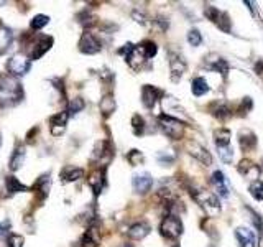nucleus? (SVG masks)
<instances>
[{
	"instance_id": "1",
	"label": "nucleus",
	"mask_w": 263,
	"mask_h": 247,
	"mask_svg": "<svg viewBox=\"0 0 263 247\" xmlns=\"http://www.w3.org/2000/svg\"><path fill=\"white\" fill-rule=\"evenodd\" d=\"M23 99V87L17 78H5L0 84V107L15 106Z\"/></svg>"
},
{
	"instance_id": "2",
	"label": "nucleus",
	"mask_w": 263,
	"mask_h": 247,
	"mask_svg": "<svg viewBox=\"0 0 263 247\" xmlns=\"http://www.w3.org/2000/svg\"><path fill=\"white\" fill-rule=\"evenodd\" d=\"M188 188H189V195L193 196V200L196 201L207 214L216 216L221 212V201H219V198L214 195V193L207 190H201V188H194V186H188Z\"/></svg>"
},
{
	"instance_id": "3",
	"label": "nucleus",
	"mask_w": 263,
	"mask_h": 247,
	"mask_svg": "<svg viewBox=\"0 0 263 247\" xmlns=\"http://www.w3.org/2000/svg\"><path fill=\"white\" fill-rule=\"evenodd\" d=\"M158 125L164 135L173 138V140H179L184 135V124L176 117L168 116V114H162L158 117Z\"/></svg>"
},
{
	"instance_id": "4",
	"label": "nucleus",
	"mask_w": 263,
	"mask_h": 247,
	"mask_svg": "<svg viewBox=\"0 0 263 247\" xmlns=\"http://www.w3.org/2000/svg\"><path fill=\"white\" fill-rule=\"evenodd\" d=\"M183 222L176 214H166L163 217L162 224H160V232L163 237L171 241H176L178 237H181L183 234Z\"/></svg>"
},
{
	"instance_id": "5",
	"label": "nucleus",
	"mask_w": 263,
	"mask_h": 247,
	"mask_svg": "<svg viewBox=\"0 0 263 247\" xmlns=\"http://www.w3.org/2000/svg\"><path fill=\"white\" fill-rule=\"evenodd\" d=\"M7 69L13 78L25 76V74L32 69V59L28 58L27 54L18 53V54H15V56H12L10 59H8Z\"/></svg>"
},
{
	"instance_id": "6",
	"label": "nucleus",
	"mask_w": 263,
	"mask_h": 247,
	"mask_svg": "<svg viewBox=\"0 0 263 247\" xmlns=\"http://www.w3.org/2000/svg\"><path fill=\"white\" fill-rule=\"evenodd\" d=\"M51 46H53V37H46V35L38 37L35 41L30 44L32 51H30V54H28V58L30 59H40Z\"/></svg>"
},
{
	"instance_id": "7",
	"label": "nucleus",
	"mask_w": 263,
	"mask_h": 247,
	"mask_svg": "<svg viewBox=\"0 0 263 247\" xmlns=\"http://www.w3.org/2000/svg\"><path fill=\"white\" fill-rule=\"evenodd\" d=\"M102 49V44L99 40L96 38V35L86 32L79 40V51L84 54H96Z\"/></svg>"
},
{
	"instance_id": "8",
	"label": "nucleus",
	"mask_w": 263,
	"mask_h": 247,
	"mask_svg": "<svg viewBox=\"0 0 263 247\" xmlns=\"http://www.w3.org/2000/svg\"><path fill=\"white\" fill-rule=\"evenodd\" d=\"M163 91L158 89L157 86H152V84H145L142 87V102L147 109H153L155 104L158 102V99L163 97Z\"/></svg>"
},
{
	"instance_id": "9",
	"label": "nucleus",
	"mask_w": 263,
	"mask_h": 247,
	"mask_svg": "<svg viewBox=\"0 0 263 247\" xmlns=\"http://www.w3.org/2000/svg\"><path fill=\"white\" fill-rule=\"evenodd\" d=\"M112 155H114V148H112L109 140L97 142V145L94 148V158H96L97 162L102 163V168L107 166V163L110 162Z\"/></svg>"
},
{
	"instance_id": "10",
	"label": "nucleus",
	"mask_w": 263,
	"mask_h": 247,
	"mask_svg": "<svg viewBox=\"0 0 263 247\" xmlns=\"http://www.w3.org/2000/svg\"><path fill=\"white\" fill-rule=\"evenodd\" d=\"M188 152L189 155H193L196 160H199L202 165L211 166L212 165V157L207 152V148H204L202 145H199L197 142H188Z\"/></svg>"
},
{
	"instance_id": "11",
	"label": "nucleus",
	"mask_w": 263,
	"mask_h": 247,
	"mask_svg": "<svg viewBox=\"0 0 263 247\" xmlns=\"http://www.w3.org/2000/svg\"><path fill=\"white\" fill-rule=\"evenodd\" d=\"M169 71H171V81L178 82L186 71V63L176 53H169Z\"/></svg>"
},
{
	"instance_id": "12",
	"label": "nucleus",
	"mask_w": 263,
	"mask_h": 247,
	"mask_svg": "<svg viewBox=\"0 0 263 247\" xmlns=\"http://www.w3.org/2000/svg\"><path fill=\"white\" fill-rule=\"evenodd\" d=\"M132 186H133L135 193H138V195H147L153 186V178L150 173H140V175L133 176Z\"/></svg>"
},
{
	"instance_id": "13",
	"label": "nucleus",
	"mask_w": 263,
	"mask_h": 247,
	"mask_svg": "<svg viewBox=\"0 0 263 247\" xmlns=\"http://www.w3.org/2000/svg\"><path fill=\"white\" fill-rule=\"evenodd\" d=\"M67 121H69V116H67L66 111H63L60 114H55L51 119H50V127H51V133L55 137H60L65 133L66 130V125H67Z\"/></svg>"
},
{
	"instance_id": "14",
	"label": "nucleus",
	"mask_w": 263,
	"mask_h": 247,
	"mask_svg": "<svg viewBox=\"0 0 263 247\" xmlns=\"http://www.w3.org/2000/svg\"><path fill=\"white\" fill-rule=\"evenodd\" d=\"M87 183L94 191V196H99L102 188L105 186V168H97L96 171H92L91 176L87 178Z\"/></svg>"
},
{
	"instance_id": "15",
	"label": "nucleus",
	"mask_w": 263,
	"mask_h": 247,
	"mask_svg": "<svg viewBox=\"0 0 263 247\" xmlns=\"http://www.w3.org/2000/svg\"><path fill=\"white\" fill-rule=\"evenodd\" d=\"M50 186H51V178H50V173H45V175H41L40 178H38L35 185L32 186V191H35V193H36L38 201L46 200L48 193H50Z\"/></svg>"
},
{
	"instance_id": "16",
	"label": "nucleus",
	"mask_w": 263,
	"mask_h": 247,
	"mask_svg": "<svg viewBox=\"0 0 263 247\" xmlns=\"http://www.w3.org/2000/svg\"><path fill=\"white\" fill-rule=\"evenodd\" d=\"M211 183H212L214 188H216L217 193H219V195H221L222 198H229V195H230V190H229V181H227L226 175H224L221 170H217V171L212 173Z\"/></svg>"
},
{
	"instance_id": "17",
	"label": "nucleus",
	"mask_w": 263,
	"mask_h": 247,
	"mask_svg": "<svg viewBox=\"0 0 263 247\" xmlns=\"http://www.w3.org/2000/svg\"><path fill=\"white\" fill-rule=\"evenodd\" d=\"M25 155H27L25 145H23L22 142H18L17 145H15V148H13V153H12V157H10V162H8V168H10L12 171L20 170L22 165H23V162H25Z\"/></svg>"
},
{
	"instance_id": "18",
	"label": "nucleus",
	"mask_w": 263,
	"mask_h": 247,
	"mask_svg": "<svg viewBox=\"0 0 263 247\" xmlns=\"http://www.w3.org/2000/svg\"><path fill=\"white\" fill-rule=\"evenodd\" d=\"M235 237L240 247H257V237L253 234V231H250L248 227H237Z\"/></svg>"
},
{
	"instance_id": "19",
	"label": "nucleus",
	"mask_w": 263,
	"mask_h": 247,
	"mask_svg": "<svg viewBox=\"0 0 263 247\" xmlns=\"http://www.w3.org/2000/svg\"><path fill=\"white\" fill-rule=\"evenodd\" d=\"M150 229H152V227H150L148 222L140 221V222H135V224H132L127 234H129L130 239H133V241H142V239H145V237L150 234Z\"/></svg>"
},
{
	"instance_id": "20",
	"label": "nucleus",
	"mask_w": 263,
	"mask_h": 247,
	"mask_svg": "<svg viewBox=\"0 0 263 247\" xmlns=\"http://www.w3.org/2000/svg\"><path fill=\"white\" fill-rule=\"evenodd\" d=\"M238 142H240V147L243 152L253 150V148L257 147V135L250 128H242V130L238 132Z\"/></svg>"
},
{
	"instance_id": "21",
	"label": "nucleus",
	"mask_w": 263,
	"mask_h": 247,
	"mask_svg": "<svg viewBox=\"0 0 263 247\" xmlns=\"http://www.w3.org/2000/svg\"><path fill=\"white\" fill-rule=\"evenodd\" d=\"M238 173H240L242 176H247L255 181L258 175H260V166L255 165V163L250 160H242L238 163Z\"/></svg>"
},
{
	"instance_id": "22",
	"label": "nucleus",
	"mask_w": 263,
	"mask_h": 247,
	"mask_svg": "<svg viewBox=\"0 0 263 247\" xmlns=\"http://www.w3.org/2000/svg\"><path fill=\"white\" fill-rule=\"evenodd\" d=\"M5 186H7V191L8 195H15V193H27V191H32L30 186L23 185V183L18 180L15 176H7L5 178Z\"/></svg>"
},
{
	"instance_id": "23",
	"label": "nucleus",
	"mask_w": 263,
	"mask_h": 247,
	"mask_svg": "<svg viewBox=\"0 0 263 247\" xmlns=\"http://www.w3.org/2000/svg\"><path fill=\"white\" fill-rule=\"evenodd\" d=\"M211 114L214 117H217L219 121H226L232 116V109L226 102H214L211 107Z\"/></svg>"
},
{
	"instance_id": "24",
	"label": "nucleus",
	"mask_w": 263,
	"mask_h": 247,
	"mask_svg": "<svg viewBox=\"0 0 263 247\" xmlns=\"http://www.w3.org/2000/svg\"><path fill=\"white\" fill-rule=\"evenodd\" d=\"M84 176V170L79 166H67L61 171V180L65 183H72L77 181L79 178Z\"/></svg>"
},
{
	"instance_id": "25",
	"label": "nucleus",
	"mask_w": 263,
	"mask_h": 247,
	"mask_svg": "<svg viewBox=\"0 0 263 247\" xmlns=\"http://www.w3.org/2000/svg\"><path fill=\"white\" fill-rule=\"evenodd\" d=\"M115 107H117V104H115V99L112 94H105V96L100 99L99 109H100L102 116H105V117L110 116V114L115 111Z\"/></svg>"
},
{
	"instance_id": "26",
	"label": "nucleus",
	"mask_w": 263,
	"mask_h": 247,
	"mask_svg": "<svg viewBox=\"0 0 263 247\" xmlns=\"http://www.w3.org/2000/svg\"><path fill=\"white\" fill-rule=\"evenodd\" d=\"M230 138H232V133L229 128H219V130L214 132V142H216L217 148L230 145Z\"/></svg>"
},
{
	"instance_id": "27",
	"label": "nucleus",
	"mask_w": 263,
	"mask_h": 247,
	"mask_svg": "<svg viewBox=\"0 0 263 247\" xmlns=\"http://www.w3.org/2000/svg\"><path fill=\"white\" fill-rule=\"evenodd\" d=\"M82 246L84 247H94L99 244V234H97V227L92 224L89 229L84 232V236H82Z\"/></svg>"
},
{
	"instance_id": "28",
	"label": "nucleus",
	"mask_w": 263,
	"mask_h": 247,
	"mask_svg": "<svg viewBox=\"0 0 263 247\" xmlns=\"http://www.w3.org/2000/svg\"><path fill=\"white\" fill-rule=\"evenodd\" d=\"M191 92L194 96L201 97L206 92H209V84L204 78H194L191 81Z\"/></svg>"
},
{
	"instance_id": "29",
	"label": "nucleus",
	"mask_w": 263,
	"mask_h": 247,
	"mask_svg": "<svg viewBox=\"0 0 263 247\" xmlns=\"http://www.w3.org/2000/svg\"><path fill=\"white\" fill-rule=\"evenodd\" d=\"M12 40H13V35L10 30L3 27V25H0V53L7 51L8 46L12 44Z\"/></svg>"
},
{
	"instance_id": "30",
	"label": "nucleus",
	"mask_w": 263,
	"mask_h": 247,
	"mask_svg": "<svg viewBox=\"0 0 263 247\" xmlns=\"http://www.w3.org/2000/svg\"><path fill=\"white\" fill-rule=\"evenodd\" d=\"M138 46H140V49L143 51L145 58H147V59H152L153 56H157L158 46H157V43L152 41V40H145V41L138 43Z\"/></svg>"
},
{
	"instance_id": "31",
	"label": "nucleus",
	"mask_w": 263,
	"mask_h": 247,
	"mask_svg": "<svg viewBox=\"0 0 263 247\" xmlns=\"http://www.w3.org/2000/svg\"><path fill=\"white\" fill-rule=\"evenodd\" d=\"M84 99H81V97H74V99H71L69 102H67V116H76V114H79L82 112V109H84Z\"/></svg>"
},
{
	"instance_id": "32",
	"label": "nucleus",
	"mask_w": 263,
	"mask_h": 247,
	"mask_svg": "<svg viewBox=\"0 0 263 247\" xmlns=\"http://www.w3.org/2000/svg\"><path fill=\"white\" fill-rule=\"evenodd\" d=\"M209 68H211L212 71H216V73H221L224 78H227V74H229V63L226 61V59L216 58L211 64H209Z\"/></svg>"
},
{
	"instance_id": "33",
	"label": "nucleus",
	"mask_w": 263,
	"mask_h": 247,
	"mask_svg": "<svg viewBox=\"0 0 263 247\" xmlns=\"http://www.w3.org/2000/svg\"><path fill=\"white\" fill-rule=\"evenodd\" d=\"M248 191H250V195H252L253 200L263 201V181L262 180L252 181L250 186H248Z\"/></svg>"
},
{
	"instance_id": "34",
	"label": "nucleus",
	"mask_w": 263,
	"mask_h": 247,
	"mask_svg": "<svg viewBox=\"0 0 263 247\" xmlns=\"http://www.w3.org/2000/svg\"><path fill=\"white\" fill-rule=\"evenodd\" d=\"M216 25L222 30L224 33H230V30H232V20H230V17H229L226 12H221V15H219L217 20H216Z\"/></svg>"
},
{
	"instance_id": "35",
	"label": "nucleus",
	"mask_w": 263,
	"mask_h": 247,
	"mask_svg": "<svg viewBox=\"0 0 263 247\" xmlns=\"http://www.w3.org/2000/svg\"><path fill=\"white\" fill-rule=\"evenodd\" d=\"M132 128H133V133L137 137L143 135L145 133V119L142 116H138V114H135V116L132 117Z\"/></svg>"
},
{
	"instance_id": "36",
	"label": "nucleus",
	"mask_w": 263,
	"mask_h": 247,
	"mask_svg": "<svg viewBox=\"0 0 263 247\" xmlns=\"http://www.w3.org/2000/svg\"><path fill=\"white\" fill-rule=\"evenodd\" d=\"M48 22H50V17H48V15H43V13L35 15L33 20L30 22V28L35 30V32H38V30H41L43 27H46Z\"/></svg>"
},
{
	"instance_id": "37",
	"label": "nucleus",
	"mask_w": 263,
	"mask_h": 247,
	"mask_svg": "<svg viewBox=\"0 0 263 247\" xmlns=\"http://www.w3.org/2000/svg\"><path fill=\"white\" fill-rule=\"evenodd\" d=\"M247 211L250 212L252 222H253V226H255V229L258 231V234L263 236V217H262V214H258V212H255V211L252 209V207H247Z\"/></svg>"
},
{
	"instance_id": "38",
	"label": "nucleus",
	"mask_w": 263,
	"mask_h": 247,
	"mask_svg": "<svg viewBox=\"0 0 263 247\" xmlns=\"http://www.w3.org/2000/svg\"><path fill=\"white\" fill-rule=\"evenodd\" d=\"M188 43L191 44V46H199V44L202 43V37H201V33H199V30L196 28H193V30H189V33H188Z\"/></svg>"
},
{
	"instance_id": "39",
	"label": "nucleus",
	"mask_w": 263,
	"mask_h": 247,
	"mask_svg": "<svg viewBox=\"0 0 263 247\" xmlns=\"http://www.w3.org/2000/svg\"><path fill=\"white\" fill-rule=\"evenodd\" d=\"M79 23L82 25L84 28H91V27H94L96 25V17L92 13H89V12H82V13H79Z\"/></svg>"
},
{
	"instance_id": "40",
	"label": "nucleus",
	"mask_w": 263,
	"mask_h": 247,
	"mask_svg": "<svg viewBox=\"0 0 263 247\" xmlns=\"http://www.w3.org/2000/svg\"><path fill=\"white\" fill-rule=\"evenodd\" d=\"M127 160H129L130 165H140V163H143V153L140 152V150H130L129 152V155H127Z\"/></svg>"
},
{
	"instance_id": "41",
	"label": "nucleus",
	"mask_w": 263,
	"mask_h": 247,
	"mask_svg": "<svg viewBox=\"0 0 263 247\" xmlns=\"http://www.w3.org/2000/svg\"><path fill=\"white\" fill-rule=\"evenodd\" d=\"M219 157H221V160H222V162L230 163V162H232V158H233V148H232L230 145L221 147V148H219Z\"/></svg>"
},
{
	"instance_id": "42",
	"label": "nucleus",
	"mask_w": 263,
	"mask_h": 247,
	"mask_svg": "<svg viewBox=\"0 0 263 247\" xmlns=\"http://www.w3.org/2000/svg\"><path fill=\"white\" fill-rule=\"evenodd\" d=\"M23 242H25L23 236L10 234V236H8V239H7V247H23Z\"/></svg>"
},
{
	"instance_id": "43",
	"label": "nucleus",
	"mask_w": 263,
	"mask_h": 247,
	"mask_svg": "<svg viewBox=\"0 0 263 247\" xmlns=\"http://www.w3.org/2000/svg\"><path fill=\"white\" fill-rule=\"evenodd\" d=\"M132 17H133V18H135V22H138L140 25H147V17H145L143 13L137 12V10H135V12L132 13Z\"/></svg>"
},
{
	"instance_id": "44",
	"label": "nucleus",
	"mask_w": 263,
	"mask_h": 247,
	"mask_svg": "<svg viewBox=\"0 0 263 247\" xmlns=\"http://www.w3.org/2000/svg\"><path fill=\"white\" fill-rule=\"evenodd\" d=\"M255 71H257V74L263 76V59H258V61L255 63Z\"/></svg>"
},
{
	"instance_id": "45",
	"label": "nucleus",
	"mask_w": 263,
	"mask_h": 247,
	"mask_svg": "<svg viewBox=\"0 0 263 247\" xmlns=\"http://www.w3.org/2000/svg\"><path fill=\"white\" fill-rule=\"evenodd\" d=\"M5 232H7V226L0 222V236H3V234H5Z\"/></svg>"
},
{
	"instance_id": "46",
	"label": "nucleus",
	"mask_w": 263,
	"mask_h": 247,
	"mask_svg": "<svg viewBox=\"0 0 263 247\" xmlns=\"http://www.w3.org/2000/svg\"><path fill=\"white\" fill-rule=\"evenodd\" d=\"M0 147H2V135H0Z\"/></svg>"
},
{
	"instance_id": "47",
	"label": "nucleus",
	"mask_w": 263,
	"mask_h": 247,
	"mask_svg": "<svg viewBox=\"0 0 263 247\" xmlns=\"http://www.w3.org/2000/svg\"><path fill=\"white\" fill-rule=\"evenodd\" d=\"M125 247H133V246H125Z\"/></svg>"
},
{
	"instance_id": "48",
	"label": "nucleus",
	"mask_w": 263,
	"mask_h": 247,
	"mask_svg": "<svg viewBox=\"0 0 263 247\" xmlns=\"http://www.w3.org/2000/svg\"><path fill=\"white\" fill-rule=\"evenodd\" d=\"M0 78H2V73H0Z\"/></svg>"
},
{
	"instance_id": "49",
	"label": "nucleus",
	"mask_w": 263,
	"mask_h": 247,
	"mask_svg": "<svg viewBox=\"0 0 263 247\" xmlns=\"http://www.w3.org/2000/svg\"><path fill=\"white\" fill-rule=\"evenodd\" d=\"M173 247H179V246H173Z\"/></svg>"
},
{
	"instance_id": "50",
	"label": "nucleus",
	"mask_w": 263,
	"mask_h": 247,
	"mask_svg": "<svg viewBox=\"0 0 263 247\" xmlns=\"http://www.w3.org/2000/svg\"><path fill=\"white\" fill-rule=\"evenodd\" d=\"M262 165H263V160H262Z\"/></svg>"
}]
</instances>
